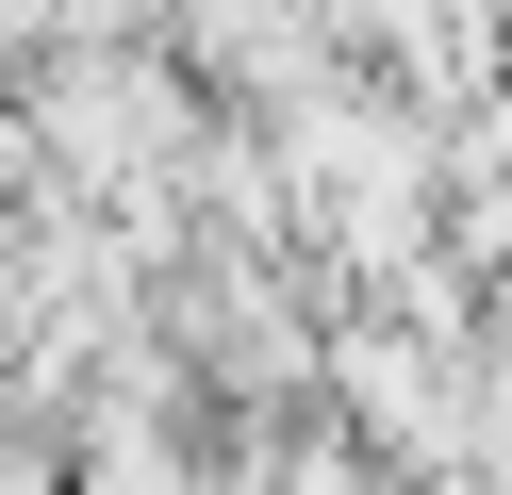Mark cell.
Listing matches in <instances>:
<instances>
[{"mask_svg":"<svg viewBox=\"0 0 512 495\" xmlns=\"http://www.w3.org/2000/svg\"><path fill=\"white\" fill-rule=\"evenodd\" d=\"M199 132H215V116H199V83H182L166 50H50L34 99H17V149H50V182H67L83 215L166 198Z\"/></svg>","mask_w":512,"mask_h":495,"instance_id":"6da1fadb","label":"cell"},{"mask_svg":"<svg viewBox=\"0 0 512 495\" xmlns=\"http://www.w3.org/2000/svg\"><path fill=\"white\" fill-rule=\"evenodd\" d=\"M314 413H331L380 479H446V462L479 446V363H463V347H413V330H380V314H331Z\"/></svg>","mask_w":512,"mask_h":495,"instance_id":"7a4b0ae2","label":"cell"},{"mask_svg":"<svg viewBox=\"0 0 512 495\" xmlns=\"http://www.w3.org/2000/svg\"><path fill=\"white\" fill-rule=\"evenodd\" d=\"M248 462H265V495H397L331 413H248Z\"/></svg>","mask_w":512,"mask_h":495,"instance_id":"3957f363","label":"cell"},{"mask_svg":"<svg viewBox=\"0 0 512 495\" xmlns=\"http://www.w3.org/2000/svg\"><path fill=\"white\" fill-rule=\"evenodd\" d=\"M479 479H512V330H479Z\"/></svg>","mask_w":512,"mask_h":495,"instance_id":"277c9868","label":"cell"},{"mask_svg":"<svg viewBox=\"0 0 512 495\" xmlns=\"http://www.w3.org/2000/svg\"><path fill=\"white\" fill-rule=\"evenodd\" d=\"M0 495H67V446H50L34 413H0Z\"/></svg>","mask_w":512,"mask_h":495,"instance_id":"5b68a950","label":"cell"},{"mask_svg":"<svg viewBox=\"0 0 512 495\" xmlns=\"http://www.w3.org/2000/svg\"><path fill=\"white\" fill-rule=\"evenodd\" d=\"M397 495H512V479H479V462H446V479H397Z\"/></svg>","mask_w":512,"mask_h":495,"instance_id":"8992f818","label":"cell"},{"mask_svg":"<svg viewBox=\"0 0 512 495\" xmlns=\"http://www.w3.org/2000/svg\"><path fill=\"white\" fill-rule=\"evenodd\" d=\"M34 33H50V0H0V50H34Z\"/></svg>","mask_w":512,"mask_h":495,"instance_id":"52a82bcc","label":"cell"}]
</instances>
